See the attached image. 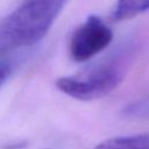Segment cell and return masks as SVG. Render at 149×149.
<instances>
[{"mask_svg": "<svg viewBox=\"0 0 149 149\" xmlns=\"http://www.w3.org/2000/svg\"><path fill=\"white\" fill-rule=\"evenodd\" d=\"M147 111H149V100H141L137 102H134L133 105L128 106L125 112L128 115H142L147 114Z\"/></svg>", "mask_w": 149, "mask_h": 149, "instance_id": "8992f818", "label": "cell"}, {"mask_svg": "<svg viewBox=\"0 0 149 149\" xmlns=\"http://www.w3.org/2000/svg\"><path fill=\"white\" fill-rule=\"evenodd\" d=\"M127 63V58L121 56L108 58L77 74L58 78L56 87L77 100L91 101L100 99L114 91L123 80Z\"/></svg>", "mask_w": 149, "mask_h": 149, "instance_id": "7a4b0ae2", "label": "cell"}, {"mask_svg": "<svg viewBox=\"0 0 149 149\" xmlns=\"http://www.w3.org/2000/svg\"><path fill=\"white\" fill-rule=\"evenodd\" d=\"M112 38L113 33L107 23L97 15H90L70 37V56L74 62L88 61L106 49Z\"/></svg>", "mask_w": 149, "mask_h": 149, "instance_id": "3957f363", "label": "cell"}, {"mask_svg": "<svg viewBox=\"0 0 149 149\" xmlns=\"http://www.w3.org/2000/svg\"><path fill=\"white\" fill-rule=\"evenodd\" d=\"M68 0H22L0 21V56L40 42Z\"/></svg>", "mask_w": 149, "mask_h": 149, "instance_id": "6da1fadb", "label": "cell"}, {"mask_svg": "<svg viewBox=\"0 0 149 149\" xmlns=\"http://www.w3.org/2000/svg\"><path fill=\"white\" fill-rule=\"evenodd\" d=\"M147 10H149V0H116L109 19L113 22H120L133 19Z\"/></svg>", "mask_w": 149, "mask_h": 149, "instance_id": "277c9868", "label": "cell"}, {"mask_svg": "<svg viewBox=\"0 0 149 149\" xmlns=\"http://www.w3.org/2000/svg\"><path fill=\"white\" fill-rule=\"evenodd\" d=\"M94 149H149V133L107 139Z\"/></svg>", "mask_w": 149, "mask_h": 149, "instance_id": "5b68a950", "label": "cell"}, {"mask_svg": "<svg viewBox=\"0 0 149 149\" xmlns=\"http://www.w3.org/2000/svg\"><path fill=\"white\" fill-rule=\"evenodd\" d=\"M12 72V66L9 63L0 61V87L2 86V84L7 80V78L9 77Z\"/></svg>", "mask_w": 149, "mask_h": 149, "instance_id": "52a82bcc", "label": "cell"}]
</instances>
